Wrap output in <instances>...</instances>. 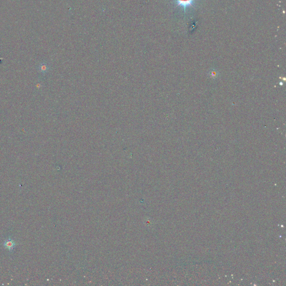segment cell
<instances>
[{
	"mask_svg": "<svg viewBox=\"0 0 286 286\" xmlns=\"http://www.w3.org/2000/svg\"><path fill=\"white\" fill-rule=\"evenodd\" d=\"M4 245L10 251H12L14 248L15 244L12 240H11L10 239H8L5 240Z\"/></svg>",
	"mask_w": 286,
	"mask_h": 286,
	"instance_id": "cell-2",
	"label": "cell"
},
{
	"mask_svg": "<svg viewBox=\"0 0 286 286\" xmlns=\"http://www.w3.org/2000/svg\"><path fill=\"white\" fill-rule=\"evenodd\" d=\"M178 5L181 6L185 10H186L187 7H190L193 4V2L195 0H176Z\"/></svg>",
	"mask_w": 286,
	"mask_h": 286,
	"instance_id": "cell-1",
	"label": "cell"
},
{
	"mask_svg": "<svg viewBox=\"0 0 286 286\" xmlns=\"http://www.w3.org/2000/svg\"><path fill=\"white\" fill-rule=\"evenodd\" d=\"M40 70L42 73H45L48 70V68L45 65H43L40 68Z\"/></svg>",
	"mask_w": 286,
	"mask_h": 286,
	"instance_id": "cell-3",
	"label": "cell"
}]
</instances>
